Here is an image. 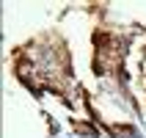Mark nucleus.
Listing matches in <instances>:
<instances>
[{
  "label": "nucleus",
  "mask_w": 146,
  "mask_h": 138,
  "mask_svg": "<svg viewBox=\"0 0 146 138\" xmlns=\"http://www.w3.org/2000/svg\"><path fill=\"white\" fill-rule=\"evenodd\" d=\"M74 130L80 133V135H94V130H91L86 122H74Z\"/></svg>",
  "instance_id": "obj_1"
}]
</instances>
